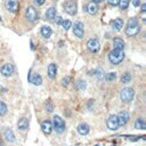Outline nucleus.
I'll use <instances>...</instances> for the list:
<instances>
[{
	"instance_id": "3",
	"label": "nucleus",
	"mask_w": 146,
	"mask_h": 146,
	"mask_svg": "<svg viewBox=\"0 0 146 146\" xmlns=\"http://www.w3.org/2000/svg\"><path fill=\"white\" fill-rule=\"evenodd\" d=\"M135 97V91L130 87H126L120 93V98L123 103H130Z\"/></svg>"
},
{
	"instance_id": "7",
	"label": "nucleus",
	"mask_w": 146,
	"mask_h": 146,
	"mask_svg": "<svg viewBox=\"0 0 146 146\" xmlns=\"http://www.w3.org/2000/svg\"><path fill=\"white\" fill-rule=\"evenodd\" d=\"M14 71H15V67H14V65L11 64V63L4 64V65L1 66V68H0V72H1V74H3L4 77H11V76H13Z\"/></svg>"
},
{
	"instance_id": "34",
	"label": "nucleus",
	"mask_w": 146,
	"mask_h": 146,
	"mask_svg": "<svg viewBox=\"0 0 146 146\" xmlns=\"http://www.w3.org/2000/svg\"><path fill=\"white\" fill-rule=\"evenodd\" d=\"M55 22H56V24H62L63 18L61 16H55Z\"/></svg>"
},
{
	"instance_id": "13",
	"label": "nucleus",
	"mask_w": 146,
	"mask_h": 146,
	"mask_svg": "<svg viewBox=\"0 0 146 146\" xmlns=\"http://www.w3.org/2000/svg\"><path fill=\"white\" fill-rule=\"evenodd\" d=\"M6 8L11 13H16L18 11V1L17 0H6Z\"/></svg>"
},
{
	"instance_id": "15",
	"label": "nucleus",
	"mask_w": 146,
	"mask_h": 146,
	"mask_svg": "<svg viewBox=\"0 0 146 146\" xmlns=\"http://www.w3.org/2000/svg\"><path fill=\"white\" fill-rule=\"evenodd\" d=\"M4 136H5L6 140L9 141V143H14L15 139H16V138H15V135H14V132H13V130L9 129V128H6V129L4 130Z\"/></svg>"
},
{
	"instance_id": "19",
	"label": "nucleus",
	"mask_w": 146,
	"mask_h": 146,
	"mask_svg": "<svg viewBox=\"0 0 146 146\" xmlns=\"http://www.w3.org/2000/svg\"><path fill=\"white\" fill-rule=\"evenodd\" d=\"M17 127L20 130H26L29 128V120L26 118H22L17 122Z\"/></svg>"
},
{
	"instance_id": "37",
	"label": "nucleus",
	"mask_w": 146,
	"mask_h": 146,
	"mask_svg": "<svg viewBox=\"0 0 146 146\" xmlns=\"http://www.w3.org/2000/svg\"><path fill=\"white\" fill-rule=\"evenodd\" d=\"M46 109H47L48 112H51V111H53V105H51L50 103H48V104L46 105Z\"/></svg>"
},
{
	"instance_id": "21",
	"label": "nucleus",
	"mask_w": 146,
	"mask_h": 146,
	"mask_svg": "<svg viewBox=\"0 0 146 146\" xmlns=\"http://www.w3.org/2000/svg\"><path fill=\"white\" fill-rule=\"evenodd\" d=\"M41 34H42V37H43V38L48 39V38H50V36L53 34V31H51V29H50L49 26L45 25V26H42V28H41Z\"/></svg>"
},
{
	"instance_id": "18",
	"label": "nucleus",
	"mask_w": 146,
	"mask_h": 146,
	"mask_svg": "<svg viewBox=\"0 0 146 146\" xmlns=\"http://www.w3.org/2000/svg\"><path fill=\"white\" fill-rule=\"evenodd\" d=\"M87 12H88L90 15L96 14V13L98 12V6H97V4L94 3V1L88 3V5H87Z\"/></svg>"
},
{
	"instance_id": "8",
	"label": "nucleus",
	"mask_w": 146,
	"mask_h": 146,
	"mask_svg": "<svg viewBox=\"0 0 146 146\" xmlns=\"http://www.w3.org/2000/svg\"><path fill=\"white\" fill-rule=\"evenodd\" d=\"M25 16H26V18H28L29 22H32L33 23V22H36L38 20V12H37V9L34 7L30 6V7L26 8Z\"/></svg>"
},
{
	"instance_id": "14",
	"label": "nucleus",
	"mask_w": 146,
	"mask_h": 146,
	"mask_svg": "<svg viewBox=\"0 0 146 146\" xmlns=\"http://www.w3.org/2000/svg\"><path fill=\"white\" fill-rule=\"evenodd\" d=\"M41 130L45 135H50L51 130H53V126H51V122L49 120H46V121H42L41 123Z\"/></svg>"
},
{
	"instance_id": "29",
	"label": "nucleus",
	"mask_w": 146,
	"mask_h": 146,
	"mask_svg": "<svg viewBox=\"0 0 146 146\" xmlns=\"http://www.w3.org/2000/svg\"><path fill=\"white\" fill-rule=\"evenodd\" d=\"M62 26H63V29L64 30H70L71 28H72V23H71V21H68V20H66V21H64L63 20V22H62Z\"/></svg>"
},
{
	"instance_id": "38",
	"label": "nucleus",
	"mask_w": 146,
	"mask_h": 146,
	"mask_svg": "<svg viewBox=\"0 0 146 146\" xmlns=\"http://www.w3.org/2000/svg\"><path fill=\"white\" fill-rule=\"evenodd\" d=\"M140 11H141L143 13H144V12L146 11V5H145V4H143V5L140 6Z\"/></svg>"
},
{
	"instance_id": "11",
	"label": "nucleus",
	"mask_w": 146,
	"mask_h": 146,
	"mask_svg": "<svg viewBox=\"0 0 146 146\" xmlns=\"http://www.w3.org/2000/svg\"><path fill=\"white\" fill-rule=\"evenodd\" d=\"M73 33L76 34V37L78 38H84V34H85V31H84V24L81 22H76L73 24Z\"/></svg>"
},
{
	"instance_id": "36",
	"label": "nucleus",
	"mask_w": 146,
	"mask_h": 146,
	"mask_svg": "<svg viewBox=\"0 0 146 146\" xmlns=\"http://www.w3.org/2000/svg\"><path fill=\"white\" fill-rule=\"evenodd\" d=\"M132 5H134L135 7L140 6V0H132Z\"/></svg>"
},
{
	"instance_id": "40",
	"label": "nucleus",
	"mask_w": 146,
	"mask_h": 146,
	"mask_svg": "<svg viewBox=\"0 0 146 146\" xmlns=\"http://www.w3.org/2000/svg\"><path fill=\"white\" fill-rule=\"evenodd\" d=\"M0 22H1V16H0Z\"/></svg>"
},
{
	"instance_id": "4",
	"label": "nucleus",
	"mask_w": 146,
	"mask_h": 146,
	"mask_svg": "<svg viewBox=\"0 0 146 146\" xmlns=\"http://www.w3.org/2000/svg\"><path fill=\"white\" fill-rule=\"evenodd\" d=\"M51 126H53V129H55V131L57 134H63L65 130V122L59 115H55L53 118V124Z\"/></svg>"
},
{
	"instance_id": "23",
	"label": "nucleus",
	"mask_w": 146,
	"mask_h": 146,
	"mask_svg": "<svg viewBox=\"0 0 146 146\" xmlns=\"http://www.w3.org/2000/svg\"><path fill=\"white\" fill-rule=\"evenodd\" d=\"M135 128L136 129H141V130H145L146 129V123H145V121H144L143 118H138L135 121Z\"/></svg>"
},
{
	"instance_id": "20",
	"label": "nucleus",
	"mask_w": 146,
	"mask_h": 146,
	"mask_svg": "<svg viewBox=\"0 0 146 146\" xmlns=\"http://www.w3.org/2000/svg\"><path fill=\"white\" fill-rule=\"evenodd\" d=\"M122 26H123V21H122V18H115V20L113 21V23H112V28H113L114 31H120V30L122 29Z\"/></svg>"
},
{
	"instance_id": "1",
	"label": "nucleus",
	"mask_w": 146,
	"mask_h": 146,
	"mask_svg": "<svg viewBox=\"0 0 146 146\" xmlns=\"http://www.w3.org/2000/svg\"><path fill=\"white\" fill-rule=\"evenodd\" d=\"M140 31V26H139V23H138V20L136 17H132L128 21V24H127V28H126V34L128 37H135L139 33Z\"/></svg>"
},
{
	"instance_id": "16",
	"label": "nucleus",
	"mask_w": 146,
	"mask_h": 146,
	"mask_svg": "<svg viewBox=\"0 0 146 146\" xmlns=\"http://www.w3.org/2000/svg\"><path fill=\"white\" fill-rule=\"evenodd\" d=\"M56 74H57V66H56V64H54V63L49 64L48 65V77L50 79H55Z\"/></svg>"
},
{
	"instance_id": "24",
	"label": "nucleus",
	"mask_w": 146,
	"mask_h": 146,
	"mask_svg": "<svg viewBox=\"0 0 146 146\" xmlns=\"http://www.w3.org/2000/svg\"><path fill=\"white\" fill-rule=\"evenodd\" d=\"M56 13H57L56 7H50V8L46 12V18H47V20H53V18H55Z\"/></svg>"
},
{
	"instance_id": "9",
	"label": "nucleus",
	"mask_w": 146,
	"mask_h": 146,
	"mask_svg": "<svg viewBox=\"0 0 146 146\" xmlns=\"http://www.w3.org/2000/svg\"><path fill=\"white\" fill-rule=\"evenodd\" d=\"M87 48L91 53H98L99 49H101V42L97 39H90L87 42Z\"/></svg>"
},
{
	"instance_id": "5",
	"label": "nucleus",
	"mask_w": 146,
	"mask_h": 146,
	"mask_svg": "<svg viewBox=\"0 0 146 146\" xmlns=\"http://www.w3.org/2000/svg\"><path fill=\"white\" fill-rule=\"evenodd\" d=\"M64 11L68 15H76L77 14V11H78L77 4L74 1H72V0H67V1L64 4Z\"/></svg>"
},
{
	"instance_id": "22",
	"label": "nucleus",
	"mask_w": 146,
	"mask_h": 146,
	"mask_svg": "<svg viewBox=\"0 0 146 146\" xmlns=\"http://www.w3.org/2000/svg\"><path fill=\"white\" fill-rule=\"evenodd\" d=\"M113 46H114V48L124 49L126 43H124V41H123L121 38H114V40H113Z\"/></svg>"
},
{
	"instance_id": "6",
	"label": "nucleus",
	"mask_w": 146,
	"mask_h": 146,
	"mask_svg": "<svg viewBox=\"0 0 146 146\" xmlns=\"http://www.w3.org/2000/svg\"><path fill=\"white\" fill-rule=\"evenodd\" d=\"M106 126L110 130H116L119 128V123H118V116L115 114H111L107 120H106Z\"/></svg>"
},
{
	"instance_id": "10",
	"label": "nucleus",
	"mask_w": 146,
	"mask_h": 146,
	"mask_svg": "<svg viewBox=\"0 0 146 146\" xmlns=\"http://www.w3.org/2000/svg\"><path fill=\"white\" fill-rule=\"evenodd\" d=\"M29 81L36 86H40L42 84V78L40 74H37V73H32V70H30L29 72V77H28Z\"/></svg>"
},
{
	"instance_id": "27",
	"label": "nucleus",
	"mask_w": 146,
	"mask_h": 146,
	"mask_svg": "<svg viewBox=\"0 0 146 146\" xmlns=\"http://www.w3.org/2000/svg\"><path fill=\"white\" fill-rule=\"evenodd\" d=\"M8 111V107L7 105L3 102V101H0V116H4Z\"/></svg>"
},
{
	"instance_id": "2",
	"label": "nucleus",
	"mask_w": 146,
	"mask_h": 146,
	"mask_svg": "<svg viewBox=\"0 0 146 146\" xmlns=\"http://www.w3.org/2000/svg\"><path fill=\"white\" fill-rule=\"evenodd\" d=\"M109 59L112 64L118 65L120 64L123 59H124V51L123 49H119V48H114L112 51H110L109 54Z\"/></svg>"
},
{
	"instance_id": "32",
	"label": "nucleus",
	"mask_w": 146,
	"mask_h": 146,
	"mask_svg": "<svg viewBox=\"0 0 146 146\" xmlns=\"http://www.w3.org/2000/svg\"><path fill=\"white\" fill-rule=\"evenodd\" d=\"M68 84H70V78H68V77H65V78H63V80H62V85L66 87Z\"/></svg>"
},
{
	"instance_id": "35",
	"label": "nucleus",
	"mask_w": 146,
	"mask_h": 146,
	"mask_svg": "<svg viewBox=\"0 0 146 146\" xmlns=\"http://www.w3.org/2000/svg\"><path fill=\"white\" fill-rule=\"evenodd\" d=\"M45 1H46V0H34V4L37 6H41V5L45 4Z\"/></svg>"
},
{
	"instance_id": "28",
	"label": "nucleus",
	"mask_w": 146,
	"mask_h": 146,
	"mask_svg": "<svg viewBox=\"0 0 146 146\" xmlns=\"http://www.w3.org/2000/svg\"><path fill=\"white\" fill-rule=\"evenodd\" d=\"M118 5L121 9H127L129 7V0H119Z\"/></svg>"
},
{
	"instance_id": "26",
	"label": "nucleus",
	"mask_w": 146,
	"mask_h": 146,
	"mask_svg": "<svg viewBox=\"0 0 146 146\" xmlns=\"http://www.w3.org/2000/svg\"><path fill=\"white\" fill-rule=\"evenodd\" d=\"M130 80H131V74L129 72L123 73L122 77H121V82L122 84H128V82H130Z\"/></svg>"
},
{
	"instance_id": "39",
	"label": "nucleus",
	"mask_w": 146,
	"mask_h": 146,
	"mask_svg": "<svg viewBox=\"0 0 146 146\" xmlns=\"http://www.w3.org/2000/svg\"><path fill=\"white\" fill-rule=\"evenodd\" d=\"M93 1H94V3H96V4H99V3H103L104 0H93Z\"/></svg>"
},
{
	"instance_id": "30",
	"label": "nucleus",
	"mask_w": 146,
	"mask_h": 146,
	"mask_svg": "<svg viewBox=\"0 0 146 146\" xmlns=\"http://www.w3.org/2000/svg\"><path fill=\"white\" fill-rule=\"evenodd\" d=\"M77 87H78V89H80V90H85V89L87 88V84H86V81H84V80H79V81L77 82Z\"/></svg>"
},
{
	"instance_id": "12",
	"label": "nucleus",
	"mask_w": 146,
	"mask_h": 146,
	"mask_svg": "<svg viewBox=\"0 0 146 146\" xmlns=\"http://www.w3.org/2000/svg\"><path fill=\"white\" fill-rule=\"evenodd\" d=\"M116 116H118L119 127L126 126V124L128 123V121H129V118H130V115H129V113H128L127 111H121V112L119 113V115H116Z\"/></svg>"
},
{
	"instance_id": "33",
	"label": "nucleus",
	"mask_w": 146,
	"mask_h": 146,
	"mask_svg": "<svg viewBox=\"0 0 146 146\" xmlns=\"http://www.w3.org/2000/svg\"><path fill=\"white\" fill-rule=\"evenodd\" d=\"M107 3H109V5H111V6H118L119 0H107Z\"/></svg>"
},
{
	"instance_id": "25",
	"label": "nucleus",
	"mask_w": 146,
	"mask_h": 146,
	"mask_svg": "<svg viewBox=\"0 0 146 146\" xmlns=\"http://www.w3.org/2000/svg\"><path fill=\"white\" fill-rule=\"evenodd\" d=\"M95 76L98 80H102L104 79V71L103 70H95V71H90L89 72V76Z\"/></svg>"
},
{
	"instance_id": "31",
	"label": "nucleus",
	"mask_w": 146,
	"mask_h": 146,
	"mask_svg": "<svg viewBox=\"0 0 146 146\" xmlns=\"http://www.w3.org/2000/svg\"><path fill=\"white\" fill-rule=\"evenodd\" d=\"M105 79H106V81H113V80H115L116 79V74L114 72H112V73H109V74L105 77Z\"/></svg>"
},
{
	"instance_id": "17",
	"label": "nucleus",
	"mask_w": 146,
	"mask_h": 146,
	"mask_svg": "<svg viewBox=\"0 0 146 146\" xmlns=\"http://www.w3.org/2000/svg\"><path fill=\"white\" fill-rule=\"evenodd\" d=\"M89 131H90V128H89V126H88L87 123H80V124L78 126V132H79L80 135L86 136V135L89 134Z\"/></svg>"
}]
</instances>
